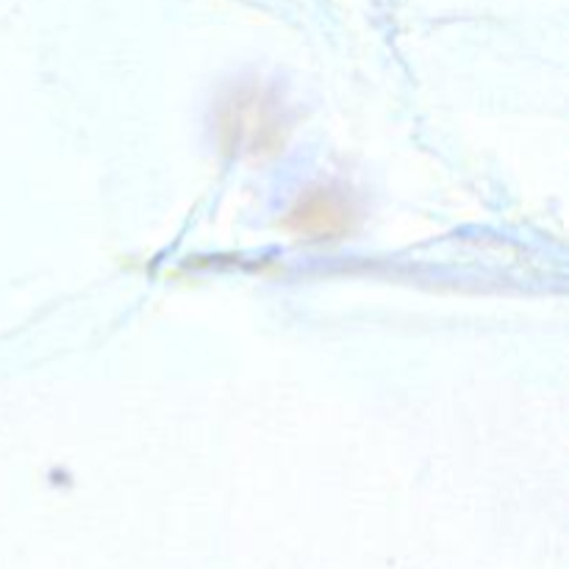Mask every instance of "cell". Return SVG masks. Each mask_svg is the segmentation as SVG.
I'll return each instance as SVG.
<instances>
[{
	"label": "cell",
	"mask_w": 569,
	"mask_h": 569,
	"mask_svg": "<svg viewBox=\"0 0 569 569\" xmlns=\"http://www.w3.org/2000/svg\"><path fill=\"white\" fill-rule=\"evenodd\" d=\"M348 220L350 214L342 200H337L328 192H315L298 200V206L289 211L287 226L298 237L331 239L348 231Z\"/></svg>",
	"instance_id": "6da1fadb"
}]
</instances>
